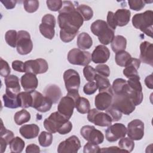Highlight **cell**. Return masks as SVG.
Wrapping results in <instances>:
<instances>
[{
	"instance_id": "15",
	"label": "cell",
	"mask_w": 153,
	"mask_h": 153,
	"mask_svg": "<svg viewBox=\"0 0 153 153\" xmlns=\"http://www.w3.org/2000/svg\"><path fill=\"white\" fill-rule=\"evenodd\" d=\"M127 128L122 123H115L105 130V137L109 142H114L126 136Z\"/></svg>"
},
{
	"instance_id": "12",
	"label": "cell",
	"mask_w": 153,
	"mask_h": 153,
	"mask_svg": "<svg viewBox=\"0 0 153 153\" xmlns=\"http://www.w3.org/2000/svg\"><path fill=\"white\" fill-rule=\"evenodd\" d=\"M48 69L47 61L41 58L35 60H29L24 63V72L35 75L45 73Z\"/></svg>"
},
{
	"instance_id": "56",
	"label": "cell",
	"mask_w": 153,
	"mask_h": 153,
	"mask_svg": "<svg viewBox=\"0 0 153 153\" xmlns=\"http://www.w3.org/2000/svg\"><path fill=\"white\" fill-rule=\"evenodd\" d=\"M152 81H153L152 74H151V75L147 76L146 77V78L145 79V84L146 86L148 88H150V89H152L153 88Z\"/></svg>"
},
{
	"instance_id": "32",
	"label": "cell",
	"mask_w": 153,
	"mask_h": 153,
	"mask_svg": "<svg viewBox=\"0 0 153 153\" xmlns=\"http://www.w3.org/2000/svg\"><path fill=\"white\" fill-rule=\"evenodd\" d=\"M75 108L78 112L85 114L88 112L90 109L89 100L83 97H79L75 100Z\"/></svg>"
},
{
	"instance_id": "27",
	"label": "cell",
	"mask_w": 153,
	"mask_h": 153,
	"mask_svg": "<svg viewBox=\"0 0 153 153\" xmlns=\"http://www.w3.org/2000/svg\"><path fill=\"white\" fill-rule=\"evenodd\" d=\"M4 106L8 108L16 109L20 107L17 94L5 90V94L2 96Z\"/></svg>"
},
{
	"instance_id": "43",
	"label": "cell",
	"mask_w": 153,
	"mask_h": 153,
	"mask_svg": "<svg viewBox=\"0 0 153 153\" xmlns=\"http://www.w3.org/2000/svg\"><path fill=\"white\" fill-rule=\"evenodd\" d=\"M83 74L88 81H93L95 79L96 75L97 74L95 69H94L91 66L87 65L83 69Z\"/></svg>"
},
{
	"instance_id": "46",
	"label": "cell",
	"mask_w": 153,
	"mask_h": 153,
	"mask_svg": "<svg viewBox=\"0 0 153 153\" xmlns=\"http://www.w3.org/2000/svg\"><path fill=\"white\" fill-rule=\"evenodd\" d=\"M97 86L94 81H90L86 83L83 87V91L87 95H91L94 94L97 89Z\"/></svg>"
},
{
	"instance_id": "44",
	"label": "cell",
	"mask_w": 153,
	"mask_h": 153,
	"mask_svg": "<svg viewBox=\"0 0 153 153\" xmlns=\"http://www.w3.org/2000/svg\"><path fill=\"white\" fill-rule=\"evenodd\" d=\"M106 112L111 117L112 121L114 122L119 121L122 117L123 114L112 105L106 110Z\"/></svg>"
},
{
	"instance_id": "31",
	"label": "cell",
	"mask_w": 153,
	"mask_h": 153,
	"mask_svg": "<svg viewBox=\"0 0 153 153\" xmlns=\"http://www.w3.org/2000/svg\"><path fill=\"white\" fill-rule=\"evenodd\" d=\"M20 107L22 108H27L31 107L32 103V96L30 91L20 92L17 94Z\"/></svg>"
},
{
	"instance_id": "28",
	"label": "cell",
	"mask_w": 153,
	"mask_h": 153,
	"mask_svg": "<svg viewBox=\"0 0 153 153\" xmlns=\"http://www.w3.org/2000/svg\"><path fill=\"white\" fill-rule=\"evenodd\" d=\"M7 90L18 94L20 91V85L19 78L14 75H9L4 79Z\"/></svg>"
},
{
	"instance_id": "35",
	"label": "cell",
	"mask_w": 153,
	"mask_h": 153,
	"mask_svg": "<svg viewBox=\"0 0 153 153\" xmlns=\"http://www.w3.org/2000/svg\"><path fill=\"white\" fill-rule=\"evenodd\" d=\"M94 80L96 81V83L99 91L112 89V86L109 80L106 77H104L97 74Z\"/></svg>"
},
{
	"instance_id": "52",
	"label": "cell",
	"mask_w": 153,
	"mask_h": 153,
	"mask_svg": "<svg viewBox=\"0 0 153 153\" xmlns=\"http://www.w3.org/2000/svg\"><path fill=\"white\" fill-rule=\"evenodd\" d=\"M12 68L13 70L19 72H24V63L20 60H14L12 62Z\"/></svg>"
},
{
	"instance_id": "23",
	"label": "cell",
	"mask_w": 153,
	"mask_h": 153,
	"mask_svg": "<svg viewBox=\"0 0 153 153\" xmlns=\"http://www.w3.org/2000/svg\"><path fill=\"white\" fill-rule=\"evenodd\" d=\"M44 95L50 99L53 103H56L60 99L62 93L60 87L56 84H50L44 90Z\"/></svg>"
},
{
	"instance_id": "18",
	"label": "cell",
	"mask_w": 153,
	"mask_h": 153,
	"mask_svg": "<svg viewBox=\"0 0 153 153\" xmlns=\"http://www.w3.org/2000/svg\"><path fill=\"white\" fill-rule=\"evenodd\" d=\"M80 148V140L77 136L73 135L59 143L57 147V152L76 153Z\"/></svg>"
},
{
	"instance_id": "1",
	"label": "cell",
	"mask_w": 153,
	"mask_h": 153,
	"mask_svg": "<svg viewBox=\"0 0 153 153\" xmlns=\"http://www.w3.org/2000/svg\"><path fill=\"white\" fill-rule=\"evenodd\" d=\"M57 21L60 28V39L64 42H69L78 34L84 19L72 2L65 1L59 11Z\"/></svg>"
},
{
	"instance_id": "20",
	"label": "cell",
	"mask_w": 153,
	"mask_h": 153,
	"mask_svg": "<svg viewBox=\"0 0 153 153\" xmlns=\"http://www.w3.org/2000/svg\"><path fill=\"white\" fill-rule=\"evenodd\" d=\"M140 60L143 63L153 66V45L148 41H143L140 45Z\"/></svg>"
},
{
	"instance_id": "54",
	"label": "cell",
	"mask_w": 153,
	"mask_h": 153,
	"mask_svg": "<svg viewBox=\"0 0 153 153\" xmlns=\"http://www.w3.org/2000/svg\"><path fill=\"white\" fill-rule=\"evenodd\" d=\"M26 153H39L40 152L39 147L33 143L28 145L26 148Z\"/></svg>"
},
{
	"instance_id": "34",
	"label": "cell",
	"mask_w": 153,
	"mask_h": 153,
	"mask_svg": "<svg viewBox=\"0 0 153 153\" xmlns=\"http://www.w3.org/2000/svg\"><path fill=\"white\" fill-rule=\"evenodd\" d=\"M25 146L24 140L18 136L14 137L10 143V149L11 152L20 153L23 150Z\"/></svg>"
},
{
	"instance_id": "48",
	"label": "cell",
	"mask_w": 153,
	"mask_h": 153,
	"mask_svg": "<svg viewBox=\"0 0 153 153\" xmlns=\"http://www.w3.org/2000/svg\"><path fill=\"white\" fill-rule=\"evenodd\" d=\"M83 152L84 153H98V152H100V148L98 146V145L88 142L84 146Z\"/></svg>"
},
{
	"instance_id": "25",
	"label": "cell",
	"mask_w": 153,
	"mask_h": 153,
	"mask_svg": "<svg viewBox=\"0 0 153 153\" xmlns=\"http://www.w3.org/2000/svg\"><path fill=\"white\" fill-rule=\"evenodd\" d=\"M1 138H0V144H1V152L3 153L7 148L8 144H10L11 140L14 138V133L11 130H7L3 124L2 120L1 119Z\"/></svg>"
},
{
	"instance_id": "16",
	"label": "cell",
	"mask_w": 153,
	"mask_h": 153,
	"mask_svg": "<svg viewBox=\"0 0 153 153\" xmlns=\"http://www.w3.org/2000/svg\"><path fill=\"white\" fill-rule=\"evenodd\" d=\"M112 89L99 91L94 98V105L97 109L106 111L112 105L113 100Z\"/></svg>"
},
{
	"instance_id": "14",
	"label": "cell",
	"mask_w": 153,
	"mask_h": 153,
	"mask_svg": "<svg viewBox=\"0 0 153 153\" xmlns=\"http://www.w3.org/2000/svg\"><path fill=\"white\" fill-rule=\"evenodd\" d=\"M81 135L88 142L99 145L104 140V135L102 131L93 126H84L80 130Z\"/></svg>"
},
{
	"instance_id": "41",
	"label": "cell",
	"mask_w": 153,
	"mask_h": 153,
	"mask_svg": "<svg viewBox=\"0 0 153 153\" xmlns=\"http://www.w3.org/2000/svg\"><path fill=\"white\" fill-rule=\"evenodd\" d=\"M17 34L15 30H8L5 35V41L8 45H9L11 47H16L17 45Z\"/></svg>"
},
{
	"instance_id": "3",
	"label": "cell",
	"mask_w": 153,
	"mask_h": 153,
	"mask_svg": "<svg viewBox=\"0 0 153 153\" xmlns=\"http://www.w3.org/2000/svg\"><path fill=\"white\" fill-rule=\"evenodd\" d=\"M131 22L136 29L140 30L147 36L152 38L153 11L152 10L134 14Z\"/></svg>"
},
{
	"instance_id": "10",
	"label": "cell",
	"mask_w": 153,
	"mask_h": 153,
	"mask_svg": "<svg viewBox=\"0 0 153 153\" xmlns=\"http://www.w3.org/2000/svg\"><path fill=\"white\" fill-rule=\"evenodd\" d=\"M87 120L89 122L100 127H108L112 122L111 117L106 112H101L95 108L89 110Z\"/></svg>"
},
{
	"instance_id": "4",
	"label": "cell",
	"mask_w": 153,
	"mask_h": 153,
	"mask_svg": "<svg viewBox=\"0 0 153 153\" xmlns=\"http://www.w3.org/2000/svg\"><path fill=\"white\" fill-rule=\"evenodd\" d=\"M90 29L93 35L98 37L100 42L105 45L111 43L115 36L114 30L103 20H97L93 22Z\"/></svg>"
},
{
	"instance_id": "51",
	"label": "cell",
	"mask_w": 153,
	"mask_h": 153,
	"mask_svg": "<svg viewBox=\"0 0 153 153\" xmlns=\"http://www.w3.org/2000/svg\"><path fill=\"white\" fill-rule=\"evenodd\" d=\"M106 23L109 26L110 28H111L112 30H115L116 29L117 23L114 18V13L112 11H108L107 17H106Z\"/></svg>"
},
{
	"instance_id": "53",
	"label": "cell",
	"mask_w": 153,
	"mask_h": 153,
	"mask_svg": "<svg viewBox=\"0 0 153 153\" xmlns=\"http://www.w3.org/2000/svg\"><path fill=\"white\" fill-rule=\"evenodd\" d=\"M126 152L123 149L115 146H110L108 148H102V149H100V152Z\"/></svg>"
},
{
	"instance_id": "37",
	"label": "cell",
	"mask_w": 153,
	"mask_h": 153,
	"mask_svg": "<svg viewBox=\"0 0 153 153\" xmlns=\"http://www.w3.org/2000/svg\"><path fill=\"white\" fill-rule=\"evenodd\" d=\"M76 10L82 17L84 21H88L93 16V11L92 8L87 5H79L76 7Z\"/></svg>"
},
{
	"instance_id": "5",
	"label": "cell",
	"mask_w": 153,
	"mask_h": 153,
	"mask_svg": "<svg viewBox=\"0 0 153 153\" xmlns=\"http://www.w3.org/2000/svg\"><path fill=\"white\" fill-rule=\"evenodd\" d=\"M111 105L125 115L130 114L134 111L136 108L129 96L125 93L121 94H114Z\"/></svg>"
},
{
	"instance_id": "2",
	"label": "cell",
	"mask_w": 153,
	"mask_h": 153,
	"mask_svg": "<svg viewBox=\"0 0 153 153\" xmlns=\"http://www.w3.org/2000/svg\"><path fill=\"white\" fill-rule=\"evenodd\" d=\"M44 127L51 133L58 132L60 134H68L72 129V123L58 111L51 113L45 119Z\"/></svg>"
},
{
	"instance_id": "38",
	"label": "cell",
	"mask_w": 153,
	"mask_h": 153,
	"mask_svg": "<svg viewBox=\"0 0 153 153\" xmlns=\"http://www.w3.org/2000/svg\"><path fill=\"white\" fill-rule=\"evenodd\" d=\"M38 142L42 147H48L51 145L53 142V135L50 132L43 131L38 136Z\"/></svg>"
},
{
	"instance_id": "21",
	"label": "cell",
	"mask_w": 153,
	"mask_h": 153,
	"mask_svg": "<svg viewBox=\"0 0 153 153\" xmlns=\"http://www.w3.org/2000/svg\"><path fill=\"white\" fill-rule=\"evenodd\" d=\"M21 85L26 91L35 90L38 85V81L36 75L31 73H26L20 78Z\"/></svg>"
},
{
	"instance_id": "50",
	"label": "cell",
	"mask_w": 153,
	"mask_h": 153,
	"mask_svg": "<svg viewBox=\"0 0 153 153\" xmlns=\"http://www.w3.org/2000/svg\"><path fill=\"white\" fill-rule=\"evenodd\" d=\"M11 72V69L7 61L4 60L2 58H1V70L0 74L3 77H7L10 75Z\"/></svg>"
},
{
	"instance_id": "24",
	"label": "cell",
	"mask_w": 153,
	"mask_h": 153,
	"mask_svg": "<svg viewBox=\"0 0 153 153\" xmlns=\"http://www.w3.org/2000/svg\"><path fill=\"white\" fill-rule=\"evenodd\" d=\"M19 132L24 138L31 139L35 138L38 136L39 128L35 124H26L22 126L20 128Z\"/></svg>"
},
{
	"instance_id": "13",
	"label": "cell",
	"mask_w": 153,
	"mask_h": 153,
	"mask_svg": "<svg viewBox=\"0 0 153 153\" xmlns=\"http://www.w3.org/2000/svg\"><path fill=\"white\" fill-rule=\"evenodd\" d=\"M32 96L31 107L40 112H46L50 110L53 103L46 96L40 92L33 90L30 91Z\"/></svg>"
},
{
	"instance_id": "11",
	"label": "cell",
	"mask_w": 153,
	"mask_h": 153,
	"mask_svg": "<svg viewBox=\"0 0 153 153\" xmlns=\"http://www.w3.org/2000/svg\"><path fill=\"white\" fill-rule=\"evenodd\" d=\"M42 23L39 25V31L42 36L48 39H52L55 35L54 27L56 19L51 14H47L42 18Z\"/></svg>"
},
{
	"instance_id": "29",
	"label": "cell",
	"mask_w": 153,
	"mask_h": 153,
	"mask_svg": "<svg viewBox=\"0 0 153 153\" xmlns=\"http://www.w3.org/2000/svg\"><path fill=\"white\" fill-rule=\"evenodd\" d=\"M77 46L79 49H89L93 45V40L91 36L86 32H81L77 37Z\"/></svg>"
},
{
	"instance_id": "40",
	"label": "cell",
	"mask_w": 153,
	"mask_h": 153,
	"mask_svg": "<svg viewBox=\"0 0 153 153\" xmlns=\"http://www.w3.org/2000/svg\"><path fill=\"white\" fill-rule=\"evenodd\" d=\"M127 83V81L123 78L115 79L113 81L112 85L113 93L114 94H120L122 93Z\"/></svg>"
},
{
	"instance_id": "45",
	"label": "cell",
	"mask_w": 153,
	"mask_h": 153,
	"mask_svg": "<svg viewBox=\"0 0 153 153\" xmlns=\"http://www.w3.org/2000/svg\"><path fill=\"white\" fill-rule=\"evenodd\" d=\"M61 0H48L46 1L48 8L52 11H59L62 7Z\"/></svg>"
},
{
	"instance_id": "9",
	"label": "cell",
	"mask_w": 153,
	"mask_h": 153,
	"mask_svg": "<svg viewBox=\"0 0 153 153\" xmlns=\"http://www.w3.org/2000/svg\"><path fill=\"white\" fill-rule=\"evenodd\" d=\"M17 51L21 55L30 53L33 48V43L29 33L26 30H19L17 34Z\"/></svg>"
},
{
	"instance_id": "6",
	"label": "cell",
	"mask_w": 153,
	"mask_h": 153,
	"mask_svg": "<svg viewBox=\"0 0 153 153\" xmlns=\"http://www.w3.org/2000/svg\"><path fill=\"white\" fill-rule=\"evenodd\" d=\"M79 97V93H68L66 96L61 98L57 106V111L69 120L75 108V100Z\"/></svg>"
},
{
	"instance_id": "49",
	"label": "cell",
	"mask_w": 153,
	"mask_h": 153,
	"mask_svg": "<svg viewBox=\"0 0 153 153\" xmlns=\"http://www.w3.org/2000/svg\"><path fill=\"white\" fill-rule=\"evenodd\" d=\"M96 73L104 77H108L110 75V69L106 65L100 64L96 67Z\"/></svg>"
},
{
	"instance_id": "36",
	"label": "cell",
	"mask_w": 153,
	"mask_h": 153,
	"mask_svg": "<svg viewBox=\"0 0 153 153\" xmlns=\"http://www.w3.org/2000/svg\"><path fill=\"white\" fill-rule=\"evenodd\" d=\"M30 119V114L26 110L23 109L18 112H17L14 116V120L17 125H22L29 121Z\"/></svg>"
},
{
	"instance_id": "8",
	"label": "cell",
	"mask_w": 153,
	"mask_h": 153,
	"mask_svg": "<svg viewBox=\"0 0 153 153\" xmlns=\"http://www.w3.org/2000/svg\"><path fill=\"white\" fill-rule=\"evenodd\" d=\"M67 59L72 65L87 66L91 62V54L87 51H82L78 48H73L68 53Z\"/></svg>"
},
{
	"instance_id": "30",
	"label": "cell",
	"mask_w": 153,
	"mask_h": 153,
	"mask_svg": "<svg viewBox=\"0 0 153 153\" xmlns=\"http://www.w3.org/2000/svg\"><path fill=\"white\" fill-rule=\"evenodd\" d=\"M111 43L112 51L116 53L118 51L126 50L127 46V39L122 35H117L114 36Z\"/></svg>"
},
{
	"instance_id": "19",
	"label": "cell",
	"mask_w": 153,
	"mask_h": 153,
	"mask_svg": "<svg viewBox=\"0 0 153 153\" xmlns=\"http://www.w3.org/2000/svg\"><path fill=\"white\" fill-rule=\"evenodd\" d=\"M110 55V51L108 47L103 45H99L93 50L91 59L94 63L102 64L108 60Z\"/></svg>"
},
{
	"instance_id": "26",
	"label": "cell",
	"mask_w": 153,
	"mask_h": 153,
	"mask_svg": "<svg viewBox=\"0 0 153 153\" xmlns=\"http://www.w3.org/2000/svg\"><path fill=\"white\" fill-rule=\"evenodd\" d=\"M131 12L127 9H118L114 13V18L117 26L123 27L127 25L130 22Z\"/></svg>"
},
{
	"instance_id": "39",
	"label": "cell",
	"mask_w": 153,
	"mask_h": 153,
	"mask_svg": "<svg viewBox=\"0 0 153 153\" xmlns=\"http://www.w3.org/2000/svg\"><path fill=\"white\" fill-rule=\"evenodd\" d=\"M120 148L126 152H131L134 148V143L133 140L129 137H122L118 142Z\"/></svg>"
},
{
	"instance_id": "17",
	"label": "cell",
	"mask_w": 153,
	"mask_h": 153,
	"mask_svg": "<svg viewBox=\"0 0 153 153\" xmlns=\"http://www.w3.org/2000/svg\"><path fill=\"white\" fill-rule=\"evenodd\" d=\"M127 136L133 140H140L144 136V123L140 120L135 119L127 125Z\"/></svg>"
},
{
	"instance_id": "55",
	"label": "cell",
	"mask_w": 153,
	"mask_h": 153,
	"mask_svg": "<svg viewBox=\"0 0 153 153\" xmlns=\"http://www.w3.org/2000/svg\"><path fill=\"white\" fill-rule=\"evenodd\" d=\"M1 2L4 4V7L8 9H13L16 7L17 1L16 0H5V1H1Z\"/></svg>"
},
{
	"instance_id": "47",
	"label": "cell",
	"mask_w": 153,
	"mask_h": 153,
	"mask_svg": "<svg viewBox=\"0 0 153 153\" xmlns=\"http://www.w3.org/2000/svg\"><path fill=\"white\" fill-rule=\"evenodd\" d=\"M130 8L134 11H140L145 5V2L142 0H130L128 1Z\"/></svg>"
},
{
	"instance_id": "7",
	"label": "cell",
	"mask_w": 153,
	"mask_h": 153,
	"mask_svg": "<svg viewBox=\"0 0 153 153\" xmlns=\"http://www.w3.org/2000/svg\"><path fill=\"white\" fill-rule=\"evenodd\" d=\"M63 79L68 93L75 94L78 93L80 85V76L74 69H69L64 72Z\"/></svg>"
},
{
	"instance_id": "33",
	"label": "cell",
	"mask_w": 153,
	"mask_h": 153,
	"mask_svg": "<svg viewBox=\"0 0 153 153\" xmlns=\"http://www.w3.org/2000/svg\"><path fill=\"white\" fill-rule=\"evenodd\" d=\"M131 58V55L125 50L116 53L115 56V60L117 65L121 67H125Z\"/></svg>"
},
{
	"instance_id": "22",
	"label": "cell",
	"mask_w": 153,
	"mask_h": 153,
	"mask_svg": "<svg viewBox=\"0 0 153 153\" xmlns=\"http://www.w3.org/2000/svg\"><path fill=\"white\" fill-rule=\"evenodd\" d=\"M140 60L136 58H131L123 70V74L128 79L139 76L137 69L139 68Z\"/></svg>"
},
{
	"instance_id": "42",
	"label": "cell",
	"mask_w": 153,
	"mask_h": 153,
	"mask_svg": "<svg viewBox=\"0 0 153 153\" xmlns=\"http://www.w3.org/2000/svg\"><path fill=\"white\" fill-rule=\"evenodd\" d=\"M39 1L36 0H26L23 1V7L25 11L32 13L37 11L39 8Z\"/></svg>"
}]
</instances>
